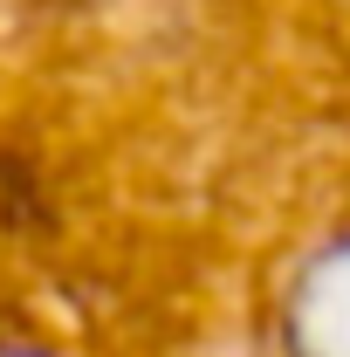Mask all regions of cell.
Listing matches in <instances>:
<instances>
[{
    "label": "cell",
    "instance_id": "obj_2",
    "mask_svg": "<svg viewBox=\"0 0 350 357\" xmlns=\"http://www.w3.org/2000/svg\"><path fill=\"white\" fill-rule=\"evenodd\" d=\"M0 357H48V351H35V344H0Z\"/></svg>",
    "mask_w": 350,
    "mask_h": 357
},
{
    "label": "cell",
    "instance_id": "obj_1",
    "mask_svg": "<svg viewBox=\"0 0 350 357\" xmlns=\"http://www.w3.org/2000/svg\"><path fill=\"white\" fill-rule=\"evenodd\" d=\"M282 337L289 357H350V227L296 268L282 303Z\"/></svg>",
    "mask_w": 350,
    "mask_h": 357
}]
</instances>
